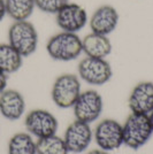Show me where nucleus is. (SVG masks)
<instances>
[{"label":"nucleus","mask_w":153,"mask_h":154,"mask_svg":"<svg viewBox=\"0 0 153 154\" xmlns=\"http://www.w3.org/2000/svg\"><path fill=\"white\" fill-rule=\"evenodd\" d=\"M46 52L55 61L68 62L76 60L83 53L82 38L77 33L60 31L47 40Z\"/></svg>","instance_id":"1"},{"label":"nucleus","mask_w":153,"mask_h":154,"mask_svg":"<svg viewBox=\"0 0 153 154\" xmlns=\"http://www.w3.org/2000/svg\"><path fill=\"white\" fill-rule=\"evenodd\" d=\"M38 32L29 20L14 21L8 29V44L13 46L23 58L33 54L38 47Z\"/></svg>","instance_id":"2"},{"label":"nucleus","mask_w":153,"mask_h":154,"mask_svg":"<svg viewBox=\"0 0 153 154\" xmlns=\"http://www.w3.org/2000/svg\"><path fill=\"white\" fill-rule=\"evenodd\" d=\"M123 129V145L131 149H139L153 135V129L148 115L131 113L128 116Z\"/></svg>","instance_id":"3"},{"label":"nucleus","mask_w":153,"mask_h":154,"mask_svg":"<svg viewBox=\"0 0 153 154\" xmlns=\"http://www.w3.org/2000/svg\"><path fill=\"white\" fill-rule=\"evenodd\" d=\"M80 77L74 74H62L54 81L51 90V98L59 108L67 109L74 106L82 92Z\"/></svg>","instance_id":"4"},{"label":"nucleus","mask_w":153,"mask_h":154,"mask_svg":"<svg viewBox=\"0 0 153 154\" xmlns=\"http://www.w3.org/2000/svg\"><path fill=\"white\" fill-rule=\"evenodd\" d=\"M77 71L82 81L95 86L106 84L113 76V69L106 59L86 57L80 61Z\"/></svg>","instance_id":"5"},{"label":"nucleus","mask_w":153,"mask_h":154,"mask_svg":"<svg viewBox=\"0 0 153 154\" xmlns=\"http://www.w3.org/2000/svg\"><path fill=\"white\" fill-rule=\"evenodd\" d=\"M74 115L76 120L85 123H92L99 119L104 109V100L100 93L96 90H86L81 92L74 106Z\"/></svg>","instance_id":"6"},{"label":"nucleus","mask_w":153,"mask_h":154,"mask_svg":"<svg viewBox=\"0 0 153 154\" xmlns=\"http://www.w3.org/2000/svg\"><path fill=\"white\" fill-rule=\"evenodd\" d=\"M93 138L100 149L111 152L123 145L122 124L113 119H105L97 124Z\"/></svg>","instance_id":"7"},{"label":"nucleus","mask_w":153,"mask_h":154,"mask_svg":"<svg viewBox=\"0 0 153 154\" xmlns=\"http://www.w3.org/2000/svg\"><path fill=\"white\" fill-rule=\"evenodd\" d=\"M24 127L31 136L45 138L57 135L59 123L57 117L46 109H33L29 112L24 119Z\"/></svg>","instance_id":"8"},{"label":"nucleus","mask_w":153,"mask_h":154,"mask_svg":"<svg viewBox=\"0 0 153 154\" xmlns=\"http://www.w3.org/2000/svg\"><path fill=\"white\" fill-rule=\"evenodd\" d=\"M55 21L61 31L77 33L89 23V16L83 6L69 1L55 14Z\"/></svg>","instance_id":"9"},{"label":"nucleus","mask_w":153,"mask_h":154,"mask_svg":"<svg viewBox=\"0 0 153 154\" xmlns=\"http://www.w3.org/2000/svg\"><path fill=\"white\" fill-rule=\"evenodd\" d=\"M93 139V131L89 123L75 120L66 129L64 140L69 153H82L86 151Z\"/></svg>","instance_id":"10"},{"label":"nucleus","mask_w":153,"mask_h":154,"mask_svg":"<svg viewBox=\"0 0 153 154\" xmlns=\"http://www.w3.org/2000/svg\"><path fill=\"white\" fill-rule=\"evenodd\" d=\"M120 15L112 5H102L98 7L89 19L91 32L108 36L119 26Z\"/></svg>","instance_id":"11"},{"label":"nucleus","mask_w":153,"mask_h":154,"mask_svg":"<svg viewBox=\"0 0 153 154\" xmlns=\"http://www.w3.org/2000/svg\"><path fill=\"white\" fill-rule=\"evenodd\" d=\"M128 106L131 113L148 115L153 110V82H140L130 92Z\"/></svg>","instance_id":"12"},{"label":"nucleus","mask_w":153,"mask_h":154,"mask_svg":"<svg viewBox=\"0 0 153 154\" xmlns=\"http://www.w3.org/2000/svg\"><path fill=\"white\" fill-rule=\"evenodd\" d=\"M26 100L16 90H5L0 93V114L8 121H17L24 115Z\"/></svg>","instance_id":"13"},{"label":"nucleus","mask_w":153,"mask_h":154,"mask_svg":"<svg viewBox=\"0 0 153 154\" xmlns=\"http://www.w3.org/2000/svg\"><path fill=\"white\" fill-rule=\"evenodd\" d=\"M83 53L86 57L97 59H106L112 53V43L108 36H104L95 32L88 33L82 38Z\"/></svg>","instance_id":"14"},{"label":"nucleus","mask_w":153,"mask_h":154,"mask_svg":"<svg viewBox=\"0 0 153 154\" xmlns=\"http://www.w3.org/2000/svg\"><path fill=\"white\" fill-rule=\"evenodd\" d=\"M23 63V57L8 43L0 44V70L5 74H14Z\"/></svg>","instance_id":"15"},{"label":"nucleus","mask_w":153,"mask_h":154,"mask_svg":"<svg viewBox=\"0 0 153 154\" xmlns=\"http://www.w3.org/2000/svg\"><path fill=\"white\" fill-rule=\"evenodd\" d=\"M6 13L13 21H26L31 17L36 4L35 0H5Z\"/></svg>","instance_id":"16"},{"label":"nucleus","mask_w":153,"mask_h":154,"mask_svg":"<svg viewBox=\"0 0 153 154\" xmlns=\"http://www.w3.org/2000/svg\"><path fill=\"white\" fill-rule=\"evenodd\" d=\"M8 154H37L36 141L29 132H17L8 141Z\"/></svg>","instance_id":"17"},{"label":"nucleus","mask_w":153,"mask_h":154,"mask_svg":"<svg viewBox=\"0 0 153 154\" xmlns=\"http://www.w3.org/2000/svg\"><path fill=\"white\" fill-rule=\"evenodd\" d=\"M36 147L37 154H69L64 138L57 135L37 139Z\"/></svg>","instance_id":"18"},{"label":"nucleus","mask_w":153,"mask_h":154,"mask_svg":"<svg viewBox=\"0 0 153 154\" xmlns=\"http://www.w3.org/2000/svg\"><path fill=\"white\" fill-rule=\"evenodd\" d=\"M68 2L69 0H35L36 8H38L40 12L54 15Z\"/></svg>","instance_id":"19"},{"label":"nucleus","mask_w":153,"mask_h":154,"mask_svg":"<svg viewBox=\"0 0 153 154\" xmlns=\"http://www.w3.org/2000/svg\"><path fill=\"white\" fill-rule=\"evenodd\" d=\"M7 82H8V75L5 74L2 70H0V93L6 90Z\"/></svg>","instance_id":"20"},{"label":"nucleus","mask_w":153,"mask_h":154,"mask_svg":"<svg viewBox=\"0 0 153 154\" xmlns=\"http://www.w3.org/2000/svg\"><path fill=\"white\" fill-rule=\"evenodd\" d=\"M6 15H7V13H6V4H5V0H0V23L2 22V20L5 19Z\"/></svg>","instance_id":"21"},{"label":"nucleus","mask_w":153,"mask_h":154,"mask_svg":"<svg viewBox=\"0 0 153 154\" xmlns=\"http://www.w3.org/2000/svg\"><path fill=\"white\" fill-rule=\"evenodd\" d=\"M88 154H109V153H108V152H106V151H104V149H100V148H98V149L90 151Z\"/></svg>","instance_id":"22"},{"label":"nucleus","mask_w":153,"mask_h":154,"mask_svg":"<svg viewBox=\"0 0 153 154\" xmlns=\"http://www.w3.org/2000/svg\"><path fill=\"white\" fill-rule=\"evenodd\" d=\"M148 119H150V122H151V125H152V129H153V110L148 114Z\"/></svg>","instance_id":"23"}]
</instances>
